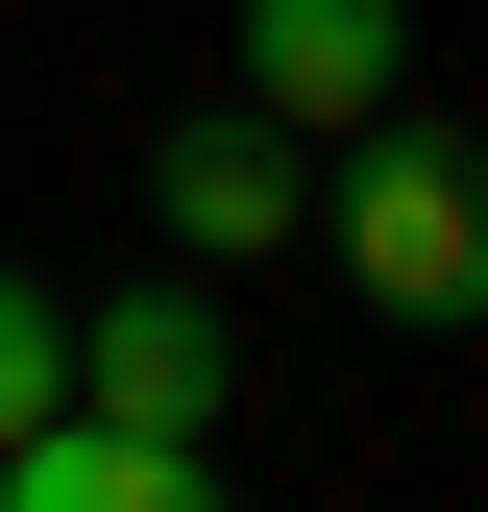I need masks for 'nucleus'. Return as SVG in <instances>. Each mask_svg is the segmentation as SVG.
<instances>
[{
    "label": "nucleus",
    "instance_id": "4",
    "mask_svg": "<svg viewBox=\"0 0 488 512\" xmlns=\"http://www.w3.org/2000/svg\"><path fill=\"white\" fill-rule=\"evenodd\" d=\"M244 98L269 122H366L391 98V0H244Z\"/></svg>",
    "mask_w": 488,
    "mask_h": 512
},
{
    "label": "nucleus",
    "instance_id": "5",
    "mask_svg": "<svg viewBox=\"0 0 488 512\" xmlns=\"http://www.w3.org/2000/svg\"><path fill=\"white\" fill-rule=\"evenodd\" d=\"M171 244H293V147H269V98H244V122H171Z\"/></svg>",
    "mask_w": 488,
    "mask_h": 512
},
{
    "label": "nucleus",
    "instance_id": "1",
    "mask_svg": "<svg viewBox=\"0 0 488 512\" xmlns=\"http://www.w3.org/2000/svg\"><path fill=\"white\" fill-rule=\"evenodd\" d=\"M342 269L391 293V317H488V147H366Z\"/></svg>",
    "mask_w": 488,
    "mask_h": 512
},
{
    "label": "nucleus",
    "instance_id": "6",
    "mask_svg": "<svg viewBox=\"0 0 488 512\" xmlns=\"http://www.w3.org/2000/svg\"><path fill=\"white\" fill-rule=\"evenodd\" d=\"M49 415H74V317L0 269V439H49Z\"/></svg>",
    "mask_w": 488,
    "mask_h": 512
},
{
    "label": "nucleus",
    "instance_id": "2",
    "mask_svg": "<svg viewBox=\"0 0 488 512\" xmlns=\"http://www.w3.org/2000/svg\"><path fill=\"white\" fill-rule=\"evenodd\" d=\"M74 415L220 439V293H98V317H74Z\"/></svg>",
    "mask_w": 488,
    "mask_h": 512
},
{
    "label": "nucleus",
    "instance_id": "3",
    "mask_svg": "<svg viewBox=\"0 0 488 512\" xmlns=\"http://www.w3.org/2000/svg\"><path fill=\"white\" fill-rule=\"evenodd\" d=\"M0 512H220V464L122 439V415H49V439H0Z\"/></svg>",
    "mask_w": 488,
    "mask_h": 512
}]
</instances>
